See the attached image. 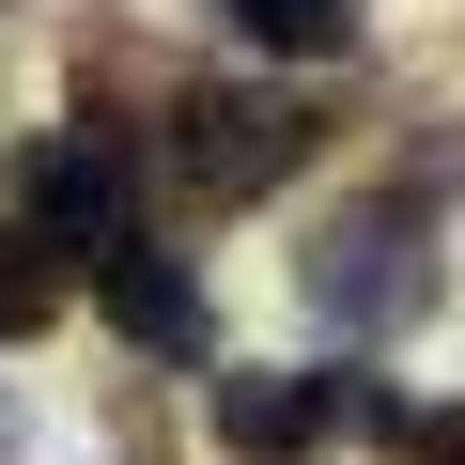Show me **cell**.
I'll return each instance as SVG.
<instances>
[{"mask_svg": "<svg viewBox=\"0 0 465 465\" xmlns=\"http://www.w3.org/2000/svg\"><path fill=\"white\" fill-rule=\"evenodd\" d=\"M295 295H311V326H341V341H403L434 295H450V264H434V217L388 186V202H341V217H311L295 232Z\"/></svg>", "mask_w": 465, "mask_h": 465, "instance_id": "obj_1", "label": "cell"}, {"mask_svg": "<svg viewBox=\"0 0 465 465\" xmlns=\"http://www.w3.org/2000/svg\"><path fill=\"white\" fill-rule=\"evenodd\" d=\"M311 140H326V109H311L295 78H217V94H171V171H186V202H264Z\"/></svg>", "mask_w": 465, "mask_h": 465, "instance_id": "obj_2", "label": "cell"}, {"mask_svg": "<svg viewBox=\"0 0 465 465\" xmlns=\"http://www.w3.org/2000/svg\"><path fill=\"white\" fill-rule=\"evenodd\" d=\"M16 232H47V249H140V171H124V140H94V124H47L32 155H16Z\"/></svg>", "mask_w": 465, "mask_h": 465, "instance_id": "obj_3", "label": "cell"}, {"mask_svg": "<svg viewBox=\"0 0 465 465\" xmlns=\"http://www.w3.org/2000/svg\"><path fill=\"white\" fill-rule=\"evenodd\" d=\"M357 419H388L357 372H232V388H217V450H232V465H311V450L357 434Z\"/></svg>", "mask_w": 465, "mask_h": 465, "instance_id": "obj_4", "label": "cell"}, {"mask_svg": "<svg viewBox=\"0 0 465 465\" xmlns=\"http://www.w3.org/2000/svg\"><path fill=\"white\" fill-rule=\"evenodd\" d=\"M94 280H109V326H124L140 357H202V280H186L171 249H109Z\"/></svg>", "mask_w": 465, "mask_h": 465, "instance_id": "obj_5", "label": "cell"}, {"mask_svg": "<svg viewBox=\"0 0 465 465\" xmlns=\"http://www.w3.org/2000/svg\"><path fill=\"white\" fill-rule=\"evenodd\" d=\"M217 16H232V47H264V63H341L372 0H217Z\"/></svg>", "mask_w": 465, "mask_h": 465, "instance_id": "obj_6", "label": "cell"}, {"mask_svg": "<svg viewBox=\"0 0 465 465\" xmlns=\"http://www.w3.org/2000/svg\"><path fill=\"white\" fill-rule=\"evenodd\" d=\"M63 311V249H47V232H16V217H0V341H32Z\"/></svg>", "mask_w": 465, "mask_h": 465, "instance_id": "obj_7", "label": "cell"}, {"mask_svg": "<svg viewBox=\"0 0 465 465\" xmlns=\"http://www.w3.org/2000/svg\"><path fill=\"white\" fill-rule=\"evenodd\" d=\"M388 465H465V403H419V419H372Z\"/></svg>", "mask_w": 465, "mask_h": 465, "instance_id": "obj_8", "label": "cell"}]
</instances>
